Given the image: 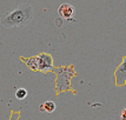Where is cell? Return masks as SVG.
I'll return each mask as SVG.
<instances>
[{"instance_id":"7","label":"cell","mask_w":126,"mask_h":120,"mask_svg":"<svg viewBox=\"0 0 126 120\" xmlns=\"http://www.w3.org/2000/svg\"><path fill=\"white\" fill-rule=\"evenodd\" d=\"M55 108H57V105L53 101H45L39 106L40 112H45V113H52L55 111Z\"/></svg>"},{"instance_id":"8","label":"cell","mask_w":126,"mask_h":120,"mask_svg":"<svg viewBox=\"0 0 126 120\" xmlns=\"http://www.w3.org/2000/svg\"><path fill=\"white\" fill-rule=\"evenodd\" d=\"M27 94H28V92L26 88L19 87L16 91V94H14V95H16V98L18 99V100H24L25 98H27Z\"/></svg>"},{"instance_id":"6","label":"cell","mask_w":126,"mask_h":120,"mask_svg":"<svg viewBox=\"0 0 126 120\" xmlns=\"http://www.w3.org/2000/svg\"><path fill=\"white\" fill-rule=\"evenodd\" d=\"M20 60L27 66L30 71L38 72V59H37V55H34V57H28V58L20 57Z\"/></svg>"},{"instance_id":"1","label":"cell","mask_w":126,"mask_h":120,"mask_svg":"<svg viewBox=\"0 0 126 120\" xmlns=\"http://www.w3.org/2000/svg\"><path fill=\"white\" fill-rule=\"evenodd\" d=\"M33 18V8L28 4L18 6L16 10L11 11L1 16L0 24L5 28L13 27H25L31 22Z\"/></svg>"},{"instance_id":"3","label":"cell","mask_w":126,"mask_h":120,"mask_svg":"<svg viewBox=\"0 0 126 120\" xmlns=\"http://www.w3.org/2000/svg\"><path fill=\"white\" fill-rule=\"evenodd\" d=\"M113 79L117 87L123 88L126 86V55L123 58L120 64L115 67L113 72Z\"/></svg>"},{"instance_id":"2","label":"cell","mask_w":126,"mask_h":120,"mask_svg":"<svg viewBox=\"0 0 126 120\" xmlns=\"http://www.w3.org/2000/svg\"><path fill=\"white\" fill-rule=\"evenodd\" d=\"M53 73H55V95L58 97L59 94L64 92H73L76 94V91L72 87V79L77 76V72L74 68V65H64V66H53Z\"/></svg>"},{"instance_id":"4","label":"cell","mask_w":126,"mask_h":120,"mask_svg":"<svg viewBox=\"0 0 126 120\" xmlns=\"http://www.w3.org/2000/svg\"><path fill=\"white\" fill-rule=\"evenodd\" d=\"M38 59V72H43V73H47V72H52L53 70V57L43 52L40 54L37 55Z\"/></svg>"},{"instance_id":"5","label":"cell","mask_w":126,"mask_h":120,"mask_svg":"<svg viewBox=\"0 0 126 120\" xmlns=\"http://www.w3.org/2000/svg\"><path fill=\"white\" fill-rule=\"evenodd\" d=\"M58 14L61 19L74 21V7L71 4H61L58 7Z\"/></svg>"},{"instance_id":"9","label":"cell","mask_w":126,"mask_h":120,"mask_svg":"<svg viewBox=\"0 0 126 120\" xmlns=\"http://www.w3.org/2000/svg\"><path fill=\"white\" fill-rule=\"evenodd\" d=\"M120 120H126V107L121 109V112H120Z\"/></svg>"}]
</instances>
